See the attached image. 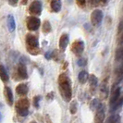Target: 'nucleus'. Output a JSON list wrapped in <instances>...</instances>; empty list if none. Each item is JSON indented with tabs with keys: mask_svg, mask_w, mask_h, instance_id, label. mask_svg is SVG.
<instances>
[{
	"mask_svg": "<svg viewBox=\"0 0 123 123\" xmlns=\"http://www.w3.org/2000/svg\"><path fill=\"white\" fill-rule=\"evenodd\" d=\"M16 111L20 117H27L29 114L30 102L27 98H21L16 103Z\"/></svg>",
	"mask_w": 123,
	"mask_h": 123,
	"instance_id": "7ed1b4c3",
	"label": "nucleus"
},
{
	"mask_svg": "<svg viewBox=\"0 0 123 123\" xmlns=\"http://www.w3.org/2000/svg\"><path fill=\"white\" fill-rule=\"evenodd\" d=\"M120 118L118 115H112L106 119V122H119Z\"/></svg>",
	"mask_w": 123,
	"mask_h": 123,
	"instance_id": "5701e85b",
	"label": "nucleus"
},
{
	"mask_svg": "<svg viewBox=\"0 0 123 123\" xmlns=\"http://www.w3.org/2000/svg\"><path fill=\"white\" fill-rule=\"evenodd\" d=\"M40 99H41V97L40 96H34L33 97V105L36 107V108H38L39 107V102H40Z\"/></svg>",
	"mask_w": 123,
	"mask_h": 123,
	"instance_id": "393cba45",
	"label": "nucleus"
},
{
	"mask_svg": "<svg viewBox=\"0 0 123 123\" xmlns=\"http://www.w3.org/2000/svg\"><path fill=\"white\" fill-rule=\"evenodd\" d=\"M105 120V110H104V106L101 105L98 106V108L96 109L95 113V117H94V122H103Z\"/></svg>",
	"mask_w": 123,
	"mask_h": 123,
	"instance_id": "9b49d317",
	"label": "nucleus"
},
{
	"mask_svg": "<svg viewBox=\"0 0 123 123\" xmlns=\"http://www.w3.org/2000/svg\"><path fill=\"white\" fill-rule=\"evenodd\" d=\"M6 25H7V29L9 31H14L16 29V23H15V18L13 17V15L9 14L6 18Z\"/></svg>",
	"mask_w": 123,
	"mask_h": 123,
	"instance_id": "4468645a",
	"label": "nucleus"
},
{
	"mask_svg": "<svg viewBox=\"0 0 123 123\" xmlns=\"http://www.w3.org/2000/svg\"><path fill=\"white\" fill-rule=\"evenodd\" d=\"M42 31L44 34H48L51 32L52 31V26H51V23H50L49 20H44L43 21V25H42Z\"/></svg>",
	"mask_w": 123,
	"mask_h": 123,
	"instance_id": "a211bd4d",
	"label": "nucleus"
},
{
	"mask_svg": "<svg viewBox=\"0 0 123 123\" xmlns=\"http://www.w3.org/2000/svg\"><path fill=\"white\" fill-rule=\"evenodd\" d=\"M101 1H102L103 3H106V1H107V0H101Z\"/></svg>",
	"mask_w": 123,
	"mask_h": 123,
	"instance_id": "2f4dec72",
	"label": "nucleus"
},
{
	"mask_svg": "<svg viewBox=\"0 0 123 123\" xmlns=\"http://www.w3.org/2000/svg\"><path fill=\"white\" fill-rule=\"evenodd\" d=\"M42 10H43V6L40 0H33L29 6V12L33 16H37V17L40 16L42 14Z\"/></svg>",
	"mask_w": 123,
	"mask_h": 123,
	"instance_id": "423d86ee",
	"label": "nucleus"
},
{
	"mask_svg": "<svg viewBox=\"0 0 123 123\" xmlns=\"http://www.w3.org/2000/svg\"><path fill=\"white\" fill-rule=\"evenodd\" d=\"M78 80H79L80 83H81V84L86 83V81L89 80L88 72L85 71V70H81L80 73H79V75H78Z\"/></svg>",
	"mask_w": 123,
	"mask_h": 123,
	"instance_id": "f3484780",
	"label": "nucleus"
},
{
	"mask_svg": "<svg viewBox=\"0 0 123 123\" xmlns=\"http://www.w3.org/2000/svg\"><path fill=\"white\" fill-rule=\"evenodd\" d=\"M15 80H22L28 79V72H27V68L26 65L22 61L18 63L16 72H15Z\"/></svg>",
	"mask_w": 123,
	"mask_h": 123,
	"instance_id": "39448f33",
	"label": "nucleus"
},
{
	"mask_svg": "<svg viewBox=\"0 0 123 123\" xmlns=\"http://www.w3.org/2000/svg\"><path fill=\"white\" fill-rule=\"evenodd\" d=\"M0 79L5 83H6L9 80V75L7 73L5 66L2 63H0Z\"/></svg>",
	"mask_w": 123,
	"mask_h": 123,
	"instance_id": "ddd939ff",
	"label": "nucleus"
},
{
	"mask_svg": "<svg viewBox=\"0 0 123 123\" xmlns=\"http://www.w3.org/2000/svg\"><path fill=\"white\" fill-rule=\"evenodd\" d=\"M100 105H101V103L99 102L98 99H93V100L91 101V103H90V108L92 110H96Z\"/></svg>",
	"mask_w": 123,
	"mask_h": 123,
	"instance_id": "412c9836",
	"label": "nucleus"
},
{
	"mask_svg": "<svg viewBox=\"0 0 123 123\" xmlns=\"http://www.w3.org/2000/svg\"><path fill=\"white\" fill-rule=\"evenodd\" d=\"M25 43H26V49L29 54L32 55H37L40 54V46H39V40L38 37L28 33L25 37Z\"/></svg>",
	"mask_w": 123,
	"mask_h": 123,
	"instance_id": "f03ea898",
	"label": "nucleus"
},
{
	"mask_svg": "<svg viewBox=\"0 0 123 123\" xmlns=\"http://www.w3.org/2000/svg\"><path fill=\"white\" fill-rule=\"evenodd\" d=\"M0 119H1V113H0Z\"/></svg>",
	"mask_w": 123,
	"mask_h": 123,
	"instance_id": "473e14b6",
	"label": "nucleus"
},
{
	"mask_svg": "<svg viewBox=\"0 0 123 123\" xmlns=\"http://www.w3.org/2000/svg\"><path fill=\"white\" fill-rule=\"evenodd\" d=\"M68 42H69V37H68V33H62L60 38H59V43H58L59 49L61 52H64L66 50L68 44Z\"/></svg>",
	"mask_w": 123,
	"mask_h": 123,
	"instance_id": "1a4fd4ad",
	"label": "nucleus"
},
{
	"mask_svg": "<svg viewBox=\"0 0 123 123\" xmlns=\"http://www.w3.org/2000/svg\"><path fill=\"white\" fill-rule=\"evenodd\" d=\"M16 92L19 96H25L29 92V87L26 83H19L16 87Z\"/></svg>",
	"mask_w": 123,
	"mask_h": 123,
	"instance_id": "f8f14e48",
	"label": "nucleus"
},
{
	"mask_svg": "<svg viewBox=\"0 0 123 123\" xmlns=\"http://www.w3.org/2000/svg\"><path fill=\"white\" fill-rule=\"evenodd\" d=\"M58 89L62 98L66 102H70L72 97L71 81L66 73H61L58 77Z\"/></svg>",
	"mask_w": 123,
	"mask_h": 123,
	"instance_id": "f257e3e1",
	"label": "nucleus"
},
{
	"mask_svg": "<svg viewBox=\"0 0 123 123\" xmlns=\"http://www.w3.org/2000/svg\"><path fill=\"white\" fill-rule=\"evenodd\" d=\"M76 3H77V5L80 7H82V6H85V3H86V0H76Z\"/></svg>",
	"mask_w": 123,
	"mask_h": 123,
	"instance_id": "a878e982",
	"label": "nucleus"
},
{
	"mask_svg": "<svg viewBox=\"0 0 123 123\" xmlns=\"http://www.w3.org/2000/svg\"><path fill=\"white\" fill-rule=\"evenodd\" d=\"M77 110H78V103L76 101H72L69 105V111L72 115H74L77 113Z\"/></svg>",
	"mask_w": 123,
	"mask_h": 123,
	"instance_id": "aec40b11",
	"label": "nucleus"
},
{
	"mask_svg": "<svg viewBox=\"0 0 123 123\" xmlns=\"http://www.w3.org/2000/svg\"><path fill=\"white\" fill-rule=\"evenodd\" d=\"M4 95H5V98H6V104L11 106L13 105V103H14V96H13L12 90L10 89V87L5 86V88H4Z\"/></svg>",
	"mask_w": 123,
	"mask_h": 123,
	"instance_id": "9d476101",
	"label": "nucleus"
},
{
	"mask_svg": "<svg viewBox=\"0 0 123 123\" xmlns=\"http://www.w3.org/2000/svg\"><path fill=\"white\" fill-rule=\"evenodd\" d=\"M84 50V43L81 40H76L71 44V51L76 55H80Z\"/></svg>",
	"mask_w": 123,
	"mask_h": 123,
	"instance_id": "6e6552de",
	"label": "nucleus"
},
{
	"mask_svg": "<svg viewBox=\"0 0 123 123\" xmlns=\"http://www.w3.org/2000/svg\"><path fill=\"white\" fill-rule=\"evenodd\" d=\"M103 12L100 9H94L91 14V22L93 26L97 27L100 25L103 19Z\"/></svg>",
	"mask_w": 123,
	"mask_h": 123,
	"instance_id": "0eeeda50",
	"label": "nucleus"
},
{
	"mask_svg": "<svg viewBox=\"0 0 123 123\" xmlns=\"http://www.w3.org/2000/svg\"><path fill=\"white\" fill-rule=\"evenodd\" d=\"M28 0H21V5H26Z\"/></svg>",
	"mask_w": 123,
	"mask_h": 123,
	"instance_id": "7c9ffc66",
	"label": "nucleus"
},
{
	"mask_svg": "<svg viewBox=\"0 0 123 123\" xmlns=\"http://www.w3.org/2000/svg\"><path fill=\"white\" fill-rule=\"evenodd\" d=\"M89 83H90V87L91 88H95V87L97 86V83H98V79H97V77L95 76V75H90L89 76Z\"/></svg>",
	"mask_w": 123,
	"mask_h": 123,
	"instance_id": "6ab92c4d",
	"label": "nucleus"
},
{
	"mask_svg": "<svg viewBox=\"0 0 123 123\" xmlns=\"http://www.w3.org/2000/svg\"><path fill=\"white\" fill-rule=\"evenodd\" d=\"M53 54H54L53 52H47V53H45L44 56H45V58H46V59H48V60H49V59H51V58L53 57Z\"/></svg>",
	"mask_w": 123,
	"mask_h": 123,
	"instance_id": "c85d7f7f",
	"label": "nucleus"
},
{
	"mask_svg": "<svg viewBox=\"0 0 123 123\" xmlns=\"http://www.w3.org/2000/svg\"><path fill=\"white\" fill-rule=\"evenodd\" d=\"M121 39H122V40H123V34H122V37H121Z\"/></svg>",
	"mask_w": 123,
	"mask_h": 123,
	"instance_id": "72a5a7b5",
	"label": "nucleus"
},
{
	"mask_svg": "<svg viewBox=\"0 0 123 123\" xmlns=\"http://www.w3.org/2000/svg\"><path fill=\"white\" fill-rule=\"evenodd\" d=\"M6 1H7V3H8L10 6H16L18 5V0H6Z\"/></svg>",
	"mask_w": 123,
	"mask_h": 123,
	"instance_id": "bb28decb",
	"label": "nucleus"
},
{
	"mask_svg": "<svg viewBox=\"0 0 123 123\" xmlns=\"http://www.w3.org/2000/svg\"><path fill=\"white\" fill-rule=\"evenodd\" d=\"M119 96H120V88L119 87H117L113 92L111 94V97H110V105H114L117 100L119 99Z\"/></svg>",
	"mask_w": 123,
	"mask_h": 123,
	"instance_id": "2eb2a0df",
	"label": "nucleus"
},
{
	"mask_svg": "<svg viewBox=\"0 0 123 123\" xmlns=\"http://www.w3.org/2000/svg\"><path fill=\"white\" fill-rule=\"evenodd\" d=\"M46 99H47V101H52V100L54 99V92H49V93H47Z\"/></svg>",
	"mask_w": 123,
	"mask_h": 123,
	"instance_id": "cd10ccee",
	"label": "nucleus"
},
{
	"mask_svg": "<svg viewBox=\"0 0 123 123\" xmlns=\"http://www.w3.org/2000/svg\"><path fill=\"white\" fill-rule=\"evenodd\" d=\"M50 6H51V9L54 12H59L61 10V2H60V0H51Z\"/></svg>",
	"mask_w": 123,
	"mask_h": 123,
	"instance_id": "dca6fc26",
	"label": "nucleus"
},
{
	"mask_svg": "<svg viewBox=\"0 0 123 123\" xmlns=\"http://www.w3.org/2000/svg\"><path fill=\"white\" fill-rule=\"evenodd\" d=\"M116 59L117 61L119 60H123V46L118 48V49L116 51Z\"/></svg>",
	"mask_w": 123,
	"mask_h": 123,
	"instance_id": "4be33fe9",
	"label": "nucleus"
},
{
	"mask_svg": "<svg viewBox=\"0 0 123 123\" xmlns=\"http://www.w3.org/2000/svg\"><path fill=\"white\" fill-rule=\"evenodd\" d=\"M40 25H41V20L39 18H37V16L31 15L30 17H28L26 19V26H27V29L29 31H37L40 28Z\"/></svg>",
	"mask_w": 123,
	"mask_h": 123,
	"instance_id": "20e7f679",
	"label": "nucleus"
},
{
	"mask_svg": "<svg viewBox=\"0 0 123 123\" xmlns=\"http://www.w3.org/2000/svg\"><path fill=\"white\" fill-rule=\"evenodd\" d=\"M90 2H91V4H92V6H97L99 3V0H90Z\"/></svg>",
	"mask_w": 123,
	"mask_h": 123,
	"instance_id": "c756f323",
	"label": "nucleus"
},
{
	"mask_svg": "<svg viewBox=\"0 0 123 123\" xmlns=\"http://www.w3.org/2000/svg\"><path fill=\"white\" fill-rule=\"evenodd\" d=\"M87 63V60L85 58H83V57H80L78 60H77V64L80 66V67H83V66H85Z\"/></svg>",
	"mask_w": 123,
	"mask_h": 123,
	"instance_id": "b1692460",
	"label": "nucleus"
}]
</instances>
